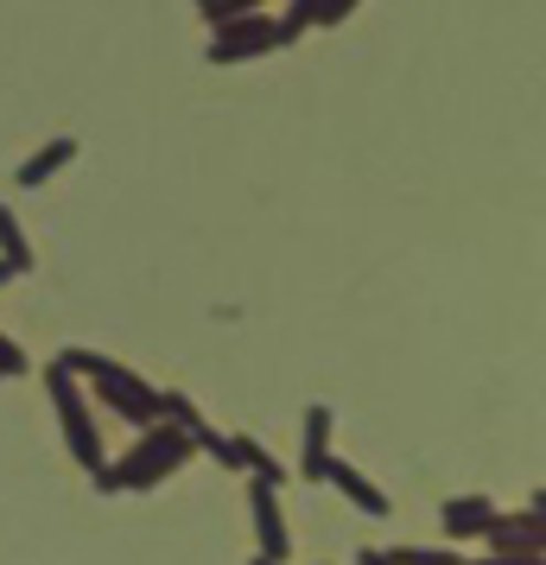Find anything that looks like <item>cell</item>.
Returning a JSON list of instances; mask_svg holds the SVG:
<instances>
[{
    "label": "cell",
    "mask_w": 546,
    "mask_h": 565,
    "mask_svg": "<svg viewBox=\"0 0 546 565\" xmlns=\"http://www.w3.org/2000/svg\"><path fill=\"white\" fill-rule=\"evenodd\" d=\"M57 362H64L71 375H89L96 401H108L128 426H153V419H159V387L140 382L128 362H108V356H96V350H64Z\"/></svg>",
    "instance_id": "1"
},
{
    "label": "cell",
    "mask_w": 546,
    "mask_h": 565,
    "mask_svg": "<svg viewBox=\"0 0 546 565\" xmlns=\"http://www.w3.org/2000/svg\"><path fill=\"white\" fill-rule=\"evenodd\" d=\"M184 458H191V433H179L172 419H153V426H140V445H133L128 458L103 463L96 477H103V489H147L165 470H179Z\"/></svg>",
    "instance_id": "2"
},
{
    "label": "cell",
    "mask_w": 546,
    "mask_h": 565,
    "mask_svg": "<svg viewBox=\"0 0 546 565\" xmlns=\"http://www.w3.org/2000/svg\"><path fill=\"white\" fill-rule=\"evenodd\" d=\"M45 387H52V407L64 419V438H71V451H77L83 470H103L108 451H103V426H96V407H89V394H83V375H71L64 362L45 369Z\"/></svg>",
    "instance_id": "3"
},
{
    "label": "cell",
    "mask_w": 546,
    "mask_h": 565,
    "mask_svg": "<svg viewBox=\"0 0 546 565\" xmlns=\"http://www.w3.org/2000/svg\"><path fill=\"white\" fill-rule=\"evenodd\" d=\"M306 32L287 26V20H267V13H242V20H223L216 39H210V64H248V57H267V52H287L299 45Z\"/></svg>",
    "instance_id": "4"
},
{
    "label": "cell",
    "mask_w": 546,
    "mask_h": 565,
    "mask_svg": "<svg viewBox=\"0 0 546 565\" xmlns=\"http://www.w3.org/2000/svg\"><path fill=\"white\" fill-rule=\"evenodd\" d=\"M248 502H255V527H260V559H287V546H292V534H287V514H280V489L274 483H248Z\"/></svg>",
    "instance_id": "5"
},
{
    "label": "cell",
    "mask_w": 546,
    "mask_h": 565,
    "mask_svg": "<svg viewBox=\"0 0 546 565\" xmlns=\"http://www.w3.org/2000/svg\"><path fill=\"white\" fill-rule=\"evenodd\" d=\"M331 426H338V413L324 407H306V458H299V470H306V483H324V463L338 458L331 451Z\"/></svg>",
    "instance_id": "6"
},
{
    "label": "cell",
    "mask_w": 546,
    "mask_h": 565,
    "mask_svg": "<svg viewBox=\"0 0 546 565\" xmlns=\"http://www.w3.org/2000/svg\"><path fill=\"white\" fill-rule=\"evenodd\" d=\"M71 159H77V140H71V134H57V140H45V147H39L20 172H13V184H20V191H39V184H52Z\"/></svg>",
    "instance_id": "7"
},
{
    "label": "cell",
    "mask_w": 546,
    "mask_h": 565,
    "mask_svg": "<svg viewBox=\"0 0 546 565\" xmlns=\"http://www.w3.org/2000/svg\"><path fill=\"white\" fill-rule=\"evenodd\" d=\"M439 521H445V534H451V540H477L495 521V502H490V495H451Z\"/></svg>",
    "instance_id": "8"
},
{
    "label": "cell",
    "mask_w": 546,
    "mask_h": 565,
    "mask_svg": "<svg viewBox=\"0 0 546 565\" xmlns=\"http://www.w3.org/2000/svg\"><path fill=\"white\" fill-rule=\"evenodd\" d=\"M324 483H338L343 495H350V502H356V509H368V514H375V521H382V514H388V495H382V489L368 483V477H363V470H356V463L331 458V463H324Z\"/></svg>",
    "instance_id": "9"
},
{
    "label": "cell",
    "mask_w": 546,
    "mask_h": 565,
    "mask_svg": "<svg viewBox=\"0 0 546 565\" xmlns=\"http://www.w3.org/2000/svg\"><path fill=\"white\" fill-rule=\"evenodd\" d=\"M0 260H7L13 274H32V242H26V230H20L13 204H0Z\"/></svg>",
    "instance_id": "10"
},
{
    "label": "cell",
    "mask_w": 546,
    "mask_h": 565,
    "mask_svg": "<svg viewBox=\"0 0 546 565\" xmlns=\"http://www.w3.org/2000/svg\"><path fill=\"white\" fill-rule=\"evenodd\" d=\"M204 7L210 26H223V20H242V13H267V0H197Z\"/></svg>",
    "instance_id": "11"
},
{
    "label": "cell",
    "mask_w": 546,
    "mask_h": 565,
    "mask_svg": "<svg viewBox=\"0 0 546 565\" xmlns=\"http://www.w3.org/2000/svg\"><path fill=\"white\" fill-rule=\"evenodd\" d=\"M26 369H32V356L7 331H0V382H7V375H26Z\"/></svg>",
    "instance_id": "12"
},
{
    "label": "cell",
    "mask_w": 546,
    "mask_h": 565,
    "mask_svg": "<svg viewBox=\"0 0 546 565\" xmlns=\"http://www.w3.org/2000/svg\"><path fill=\"white\" fill-rule=\"evenodd\" d=\"M324 7H331V0H292L287 26H299V32H312V26H324Z\"/></svg>",
    "instance_id": "13"
},
{
    "label": "cell",
    "mask_w": 546,
    "mask_h": 565,
    "mask_svg": "<svg viewBox=\"0 0 546 565\" xmlns=\"http://www.w3.org/2000/svg\"><path fill=\"white\" fill-rule=\"evenodd\" d=\"M7 280H20V274H13V267H7V260H0V286H7Z\"/></svg>",
    "instance_id": "14"
},
{
    "label": "cell",
    "mask_w": 546,
    "mask_h": 565,
    "mask_svg": "<svg viewBox=\"0 0 546 565\" xmlns=\"http://www.w3.org/2000/svg\"><path fill=\"white\" fill-rule=\"evenodd\" d=\"M255 565H274V559H255Z\"/></svg>",
    "instance_id": "15"
}]
</instances>
